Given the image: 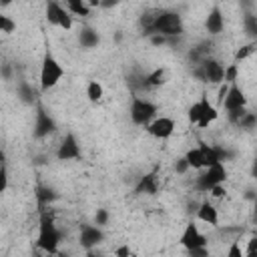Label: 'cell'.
Here are the masks:
<instances>
[{"label": "cell", "instance_id": "obj_1", "mask_svg": "<svg viewBox=\"0 0 257 257\" xmlns=\"http://www.w3.org/2000/svg\"><path fill=\"white\" fill-rule=\"evenodd\" d=\"M185 32V24H183V18L179 12H173V10H159L157 16H155V22L149 30L147 36L151 34H163L167 36L169 40L171 38H177Z\"/></svg>", "mask_w": 257, "mask_h": 257}, {"label": "cell", "instance_id": "obj_2", "mask_svg": "<svg viewBox=\"0 0 257 257\" xmlns=\"http://www.w3.org/2000/svg\"><path fill=\"white\" fill-rule=\"evenodd\" d=\"M60 231L58 227L54 225V219L52 215L42 207V213H40V229H38V239H36V245L46 251V253H58V245H60Z\"/></svg>", "mask_w": 257, "mask_h": 257}, {"label": "cell", "instance_id": "obj_3", "mask_svg": "<svg viewBox=\"0 0 257 257\" xmlns=\"http://www.w3.org/2000/svg\"><path fill=\"white\" fill-rule=\"evenodd\" d=\"M64 76V68L62 64L50 54L46 52L44 58H42V66H40V90H50L54 88L60 78Z\"/></svg>", "mask_w": 257, "mask_h": 257}, {"label": "cell", "instance_id": "obj_4", "mask_svg": "<svg viewBox=\"0 0 257 257\" xmlns=\"http://www.w3.org/2000/svg\"><path fill=\"white\" fill-rule=\"evenodd\" d=\"M223 72H225V64L217 58H201L199 62V68H197V76L203 80V82H209V84H221L223 82Z\"/></svg>", "mask_w": 257, "mask_h": 257}, {"label": "cell", "instance_id": "obj_5", "mask_svg": "<svg viewBox=\"0 0 257 257\" xmlns=\"http://www.w3.org/2000/svg\"><path fill=\"white\" fill-rule=\"evenodd\" d=\"M201 171L203 173L197 179V189L203 191V193H207L211 187H215L219 183H225V179H227V169H225L223 163H215V165L205 167Z\"/></svg>", "mask_w": 257, "mask_h": 257}, {"label": "cell", "instance_id": "obj_6", "mask_svg": "<svg viewBox=\"0 0 257 257\" xmlns=\"http://www.w3.org/2000/svg\"><path fill=\"white\" fill-rule=\"evenodd\" d=\"M157 116V104L147 100V98H139L135 96L131 102V120L135 124H149L153 118Z\"/></svg>", "mask_w": 257, "mask_h": 257}, {"label": "cell", "instance_id": "obj_7", "mask_svg": "<svg viewBox=\"0 0 257 257\" xmlns=\"http://www.w3.org/2000/svg\"><path fill=\"white\" fill-rule=\"evenodd\" d=\"M46 20L52 26H60L64 30L72 28V16L68 10H64L56 0H48L46 2Z\"/></svg>", "mask_w": 257, "mask_h": 257}, {"label": "cell", "instance_id": "obj_8", "mask_svg": "<svg viewBox=\"0 0 257 257\" xmlns=\"http://www.w3.org/2000/svg\"><path fill=\"white\" fill-rule=\"evenodd\" d=\"M147 133L155 139H169L173 133H175V120L169 118V116H155L149 124H147Z\"/></svg>", "mask_w": 257, "mask_h": 257}, {"label": "cell", "instance_id": "obj_9", "mask_svg": "<svg viewBox=\"0 0 257 257\" xmlns=\"http://www.w3.org/2000/svg\"><path fill=\"white\" fill-rule=\"evenodd\" d=\"M56 159L58 161H76V159H80V145H78V141L72 133H68L62 139V143L58 145Z\"/></svg>", "mask_w": 257, "mask_h": 257}, {"label": "cell", "instance_id": "obj_10", "mask_svg": "<svg viewBox=\"0 0 257 257\" xmlns=\"http://www.w3.org/2000/svg\"><path fill=\"white\" fill-rule=\"evenodd\" d=\"M179 243H181L185 249H193V247L207 245V237H205V235L199 231V227L195 225V221H191V223H187V227L183 229Z\"/></svg>", "mask_w": 257, "mask_h": 257}, {"label": "cell", "instance_id": "obj_11", "mask_svg": "<svg viewBox=\"0 0 257 257\" xmlns=\"http://www.w3.org/2000/svg\"><path fill=\"white\" fill-rule=\"evenodd\" d=\"M102 239H104L102 227H98V225H82V227H80V237H78V241H80V245H82L86 251H90L92 247H96L98 243H102Z\"/></svg>", "mask_w": 257, "mask_h": 257}, {"label": "cell", "instance_id": "obj_12", "mask_svg": "<svg viewBox=\"0 0 257 257\" xmlns=\"http://www.w3.org/2000/svg\"><path fill=\"white\" fill-rule=\"evenodd\" d=\"M56 128V122L54 118L38 104L36 106V122H34V137L36 139H42V137H48L50 133H54Z\"/></svg>", "mask_w": 257, "mask_h": 257}, {"label": "cell", "instance_id": "obj_13", "mask_svg": "<svg viewBox=\"0 0 257 257\" xmlns=\"http://www.w3.org/2000/svg\"><path fill=\"white\" fill-rule=\"evenodd\" d=\"M221 104L225 106V110L243 108V106H247V96H245V92L241 90V86H239L237 82H231L229 88H227V94H225V98H223Z\"/></svg>", "mask_w": 257, "mask_h": 257}, {"label": "cell", "instance_id": "obj_14", "mask_svg": "<svg viewBox=\"0 0 257 257\" xmlns=\"http://www.w3.org/2000/svg\"><path fill=\"white\" fill-rule=\"evenodd\" d=\"M199 102H201V114H199L197 126H201V128H207V126H209L213 120H217V116H219V110H217V106H215V104H211V102H209L207 94H203V96L199 98Z\"/></svg>", "mask_w": 257, "mask_h": 257}, {"label": "cell", "instance_id": "obj_15", "mask_svg": "<svg viewBox=\"0 0 257 257\" xmlns=\"http://www.w3.org/2000/svg\"><path fill=\"white\" fill-rule=\"evenodd\" d=\"M157 193H159V177L157 171H151L139 179L135 187V195H157Z\"/></svg>", "mask_w": 257, "mask_h": 257}, {"label": "cell", "instance_id": "obj_16", "mask_svg": "<svg viewBox=\"0 0 257 257\" xmlns=\"http://www.w3.org/2000/svg\"><path fill=\"white\" fill-rule=\"evenodd\" d=\"M223 26H225V18H223V12L215 6L209 14H207V18H205V30L209 32V34H213V36H217V34H221L223 32Z\"/></svg>", "mask_w": 257, "mask_h": 257}, {"label": "cell", "instance_id": "obj_17", "mask_svg": "<svg viewBox=\"0 0 257 257\" xmlns=\"http://www.w3.org/2000/svg\"><path fill=\"white\" fill-rule=\"evenodd\" d=\"M195 213H197V219L203 221V223H207V225H213L215 227L219 223V213H217L215 205H211L209 201L199 203L197 209H195Z\"/></svg>", "mask_w": 257, "mask_h": 257}, {"label": "cell", "instance_id": "obj_18", "mask_svg": "<svg viewBox=\"0 0 257 257\" xmlns=\"http://www.w3.org/2000/svg\"><path fill=\"white\" fill-rule=\"evenodd\" d=\"M78 42H80L82 48H94V46H98L100 36H98V32L94 28H88L86 26V28H82L78 32Z\"/></svg>", "mask_w": 257, "mask_h": 257}, {"label": "cell", "instance_id": "obj_19", "mask_svg": "<svg viewBox=\"0 0 257 257\" xmlns=\"http://www.w3.org/2000/svg\"><path fill=\"white\" fill-rule=\"evenodd\" d=\"M167 68H163V66H159V68H155L153 72H149L147 76H145V86H149V88H157V86H163L165 82H167Z\"/></svg>", "mask_w": 257, "mask_h": 257}, {"label": "cell", "instance_id": "obj_20", "mask_svg": "<svg viewBox=\"0 0 257 257\" xmlns=\"http://www.w3.org/2000/svg\"><path fill=\"white\" fill-rule=\"evenodd\" d=\"M185 161L189 165V169H195V171H201L205 169V159H203V151L201 147H193L185 153Z\"/></svg>", "mask_w": 257, "mask_h": 257}, {"label": "cell", "instance_id": "obj_21", "mask_svg": "<svg viewBox=\"0 0 257 257\" xmlns=\"http://www.w3.org/2000/svg\"><path fill=\"white\" fill-rule=\"evenodd\" d=\"M56 197H58V195H56V191H54V189H50V187H38V189H36V199H38V205H40V207L50 205Z\"/></svg>", "mask_w": 257, "mask_h": 257}, {"label": "cell", "instance_id": "obj_22", "mask_svg": "<svg viewBox=\"0 0 257 257\" xmlns=\"http://www.w3.org/2000/svg\"><path fill=\"white\" fill-rule=\"evenodd\" d=\"M66 6H68V12L70 14H76V16H88L90 14V8L86 6L84 0H64Z\"/></svg>", "mask_w": 257, "mask_h": 257}, {"label": "cell", "instance_id": "obj_23", "mask_svg": "<svg viewBox=\"0 0 257 257\" xmlns=\"http://www.w3.org/2000/svg\"><path fill=\"white\" fill-rule=\"evenodd\" d=\"M18 96H20V100L26 102V104L36 102V90H34L28 82H20V84H18Z\"/></svg>", "mask_w": 257, "mask_h": 257}, {"label": "cell", "instance_id": "obj_24", "mask_svg": "<svg viewBox=\"0 0 257 257\" xmlns=\"http://www.w3.org/2000/svg\"><path fill=\"white\" fill-rule=\"evenodd\" d=\"M102 94H104L102 84L96 82V80H90L88 86H86V96H88V100H90V102H98V100L102 98Z\"/></svg>", "mask_w": 257, "mask_h": 257}, {"label": "cell", "instance_id": "obj_25", "mask_svg": "<svg viewBox=\"0 0 257 257\" xmlns=\"http://www.w3.org/2000/svg\"><path fill=\"white\" fill-rule=\"evenodd\" d=\"M255 124H257V116H255V112H249V110H245V114L237 120V126H241L245 131H253Z\"/></svg>", "mask_w": 257, "mask_h": 257}, {"label": "cell", "instance_id": "obj_26", "mask_svg": "<svg viewBox=\"0 0 257 257\" xmlns=\"http://www.w3.org/2000/svg\"><path fill=\"white\" fill-rule=\"evenodd\" d=\"M237 76H239V66H237V62L227 64V66H225V72H223V82H227V84L237 82Z\"/></svg>", "mask_w": 257, "mask_h": 257}, {"label": "cell", "instance_id": "obj_27", "mask_svg": "<svg viewBox=\"0 0 257 257\" xmlns=\"http://www.w3.org/2000/svg\"><path fill=\"white\" fill-rule=\"evenodd\" d=\"M14 30H16V22H14L10 16L0 14V32H4V34H12Z\"/></svg>", "mask_w": 257, "mask_h": 257}, {"label": "cell", "instance_id": "obj_28", "mask_svg": "<svg viewBox=\"0 0 257 257\" xmlns=\"http://www.w3.org/2000/svg\"><path fill=\"white\" fill-rule=\"evenodd\" d=\"M245 30H247V34L251 38H255V34H257V18L253 14H245Z\"/></svg>", "mask_w": 257, "mask_h": 257}, {"label": "cell", "instance_id": "obj_29", "mask_svg": "<svg viewBox=\"0 0 257 257\" xmlns=\"http://www.w3.org/2000/svg\"><path fill=\"white\" fill-rule=\"evenodd\" d=\"M253 50H255V42H249V44L241 46V48L237 50V54H235V62H239V60H245L249 54H253Z\"/></svg>", "mask_w": 257, "mask_h": 257}, {"label": "cell", "instance_id": "obj_30", "mask_svg": "<svg viewBox=\"0 0 257 257\" xmlns=\"http://www.w3.org/2000/svg\"><path fill=\"white\" fill-rule=\"evenodd\" d=\"M199 114H201V102L197 100V102H193V104L189 106V112H187V116H189V120H191L193 124H197V120H199Z\"/></svg>", "mask_w": 257, "mask_h": 257}, {"label": "cell", "instance_id": "obj_31", "mask_svg": "<svg viewBox=\"0 0 257 257\" xmlns=\"http://www.w3.org/2000/svg\"><path fill=\"white\" fill-rule=\"evenodd\" d=\"M106 223H108V211H106V209H98L96 215H94V225L104 227Z\"/></svg>", "mask_w": 257, "mask_h": 257}, {"label": "cell", "instance_id": "obj_32", "mask_svg": "<svg viewBox=\"0 0 257 257\" xmlns=\"http://www.w3.org/2000/svg\"><path fill=\"white\" fill-rule=\"evenodd\" d=\"M6 189H8V171H6L4 163H2V165H0V195H2Z\"/></svg>", "mask_w": 257, "mask_h": 257}, {"label": "cell", "instance_id": "obj_33", "mask_svg": "<svg viewBox=\"0 0 257 257\" xmlns=\"http://www.w3.org/2000/svg\"><path fill=\"white\" fill-rule=\"evenodd\" d=\"M187 253H189L191 257H207V255H209V249H207V245H201V247L187 249Z\"/></svg>", "mask_w": 257, "mask_h": 257}, {"label": "cell", "instance_id": "obj_34", "mask_svg": "<svg viewBox=\"0 0 257 257\" xmlns=\"http://www.w3.org/2000/svg\"><path fill=\"white\" fill-rule=\"evenodd\" d=\"M149 40H151V44L153 46H163L165 42H169V38L167 36H163V34H151V36H147Z\"/></svg>", "mask_w": 257, "mask_h": 257}, {"label": "cell", "instance_id": "obj_35", "mask_svg": "<svg viewBox=\"0 0 257 257\" xmlns=\"http://www.w3.org/2000/svg\"><path fill=\"white\" fill-rule=\"evenodd\" d=\"M207 193H211V197H217V199H221V197H225V189H223V183H219V185H215V187H211Z\"/></svg>", "mask_w": 257, "mask_h": 257}, {"label": "cell", "instance_id": "obj_36", "mask_svg": "<svg viewBox=\"0 0 257 257\" xmlns=\"http://www.w3.org/2000/svg\"><path fill=\"white\" fill-rule=\"evenodd\" d=\"M227 257H243V251H241V247H239V243H237V241H235V243L229 247Z\"/></svg>", "mask_w": 257, "mask_h": 257}, {"label": "cell", "instance_id": "obj_37", "mask_svg": "<svg viewBox=\"0 0 257 257\" xmlns=\"http://www.w3.org/2000/svg\"><path fill=\"white\" fill-rule=\"evenodd\" d=\"M175 171H177V173H181V175L189 171V165H187V161H185V157L177 161V165H175Z\"/></svg>", "mask_w": 257, "mask_h": 257}, {"label": "cell", "instance_id": "obj_38", "mask_svg": "<svg viewBox=\"0 0 257 257\" xmlns=\"http://www.w3.org/2000/svg\"><path fill=\"white\" fill-rule=\"evenodd\" d=\"M114 255H116V257H128V255H133V249H131L128 245H122V247H118V249L114 251Z\"/></svg>", "mask_w": 257, "mask_h": 257}, {"label": "cell", "instance_id": "obj_39", "mask_svg": "<svg viewBox=\"0 0 257 257\" xmlns=\"http://www.w3.org/2000/svg\"><path fill=\"white\" fill-rule=\"evenodd\" d=\"M118 4H120V0H100L98 8H104V10H108V8H114V6H118Z\"/></svg>", "mask_w": 257, "mask_h": 257}, {"label": "cell", "instance_id": "obj_40", "mask_svg": "<svg viewBox=\"0 0 257 257\" xmlns=\"http://www.w3.org/2000/svg\"><path fill=\"white\" fill-rule=\"evenodd\" d=\"M14 0H0V6H10Z\"/></svg>", "mask_w": 257, "mask_h": 257}, {"label": "cell", "instance_id": "obj_41", "mask_svg": "<svg viewBox=\"0 0 257 257\" xmlns=\"http://www.w3.org/2000/svg\"><path fill=\"white\" fill-rule=\"evenodd\" d=\"M2 161H4V153H2V149H0V165H2Z\"/></svg>", "mask_w": 257, "mask_h": 257}]
</instances>
